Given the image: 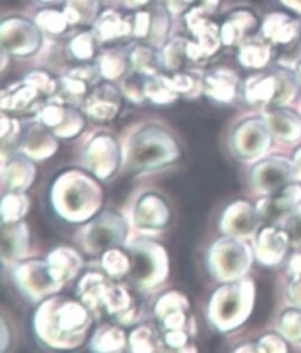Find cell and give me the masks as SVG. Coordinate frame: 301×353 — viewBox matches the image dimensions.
Masks as SVG:
<instances>
[{
	"label": "cell",
	"instance_id": "cell-1",
	"mask_svg": "<svg viewBox=\"0 0 301 353\" xmlns=\"http://www.w3.org/2000/svg\"><path fill=\"white\" fill-rule=\"evenodd\" d=\"M93 312L79 299L50 296L34 314V333L50 349H75L84 342Z\"/></svg>",
	"mask_w": 301,
	"mask_h": 353
},
{
	"label": "cell",
	"instance_id": "cell-2",
	"mask_svg": "<svg viewBox=\"0 0 301 353\" xmlns=\"http://www.w3.org/2000/svg\"><path fill=\"white\" fill-rule=\"evenodd\" d=\"M50 198L57 216L69 223H83L97 214L103 192L95 178L74 169L59 174L52 186Z\"/></svg>",
	"mask_w": 301,
	"mask_h": 353
},
{
	"label": "cell",
	"instance_id": "cell-3",
	"mask_svg": "<svg viewBox=\"0 0 301 353\" xmlns=\"http://www.w3.org/2000/svg\"><path fill=\"white\" fill-rule=\"evenodd\" d=\"M253 280L238 279L226 281L216 289L207 307V316L217 332L228 333L244 324L253 311L254 305Z\"/></svg>",
	"mask_w": 301,
	"mask_h": 353
},
{
	"label": "cell",
	"instance_id": "cell-4",
	"mask_svg": "<svg viewBox=\"0 0 301 353\" xmlns=\"http://www.w3.org/2000/svg\"><path fill=\"white\" fill-rule=\"evenodd\" d=\"M179 157V147L160 128H144L130 141L128 166L135 170H152L165 166Z\"/></svg>",
	"mask_w": 301,
	"mask_h": 353
},
{
	"label": "cell",
	"instance_id": "cell-5",
	"mask_svg": "<svg viewBox=\"0 0 301 353\" xmlns=\"http://www.w3.org/2000/svg\"><path fill=\"white\" fill-rule=\"evenodd\" d=\"M295 72L288 69L264 70L251 75L244 84V97L254 105L285 108L298 91Z\"/></svg>",
	"mask_w": 301,
	"mask_h": 353
},
{
	"label": "cell",
	"instance_id": "cell-6",
	"mask_svg": "<svg viewBox=\"0 0 301 353\" xmlns=\"http://www.w3.org/2000/svg\"><path fill=\"white\" fill-rule=\"evenodd\" d=\"M130 280L140 290H150L164 283L169 273L166 250L150 239H135L130 243Z\"/></svg>",
	"mask_w": 301,
	"mask_h": 353
},
{
	"label": "cell",
	"instance_id": "cell-7",
	"mask_svg": "<svg viewBox=\"0 0 301 353\" xmlns=\"http://www.w3.org/2000/svg\"><path fill=\"white\" fill-rule=\"evenodd\" d=\"M253 263V251L241 238L229 236L217 239L207 254L211 274L222 283L242 279Z\"/></svg>",
	"mask_w": 301,
	"mask_h": 353
},
{
	"label": "cell",
	"instance_id": "cell-8",
	"mask_svg": "<svg viewBox=\"0 0 301 353\" xmlns=\"http://www.w3.org/2000/svg\"><path fill=\"white\" fill-rule=\"evenodd\" d=\"M126 232H128V226L125 219L117 211L106 210L83 229L81 243L90 255L103 254L113 246L124 243Z\"/></svg>",
	"mask_w": 301,
	"mask_h": 353
},
{
	"label": "cell",
	"instance_id": "cell-9",
	"mask_svg": "<svg viewBox=\"0 0 301 353\" xmlns=\"http://www.w3.org/2000/svg\"><path fill=\"white\" fill-rule=\"evenodd\" d=\"M14 279L22 295L31 302L48 299L64 288L62 281L53 276L48 260L18 263L14 270Z\"/></svg>",
	"mask_w": 301,
	"mask_h": 353
},
{
	"label": "cell",
	"instance_id": "cell-10",
	"mask_svg": "<svg viewBox=\"0 0 301 353\" xmlns=\"http://www.w3.org/2000/svg\"><path fill=\"white\" fill-rule=\"evenodd\" d=\"M272 137L273 134L264 117H250L235 128L231 137V147L238 159L253 161L269 150Z\"/></svg>",
	"mask_w": 301,
	"mask_h": 353
},
{
	"label": "cell",
	"instance_id": "cell-11",
	"mask_svg": "<svg viewBox=\"0 0 301 353\" xmlns=\"http://www.w3.org/2000/svg\"><path fill=\"white\" fill-rule=\"evenodd\" d=\"M2 49L15 56H28L37 52L41 43V35L32 22L14 17L5 19L0 27Z\"/></svg>",
	"mask_w": 301,
	"mask_h": 353
},
{
	"label": "cell",
	"instance_id": "cell-12",
	"mask_svg": "<svg viewBox=\"0 0 301 353\" xmlns=\"http://www.w3.org/2000/svg\"><path fill=\"white\" fill-rule=\"evenodd\" d=\"M86 168L99 179H109L117 172L121 161V152L117 139L110 135H97L84 150Z\"/></svg>",
	"mask_w": 301,
	"mask_h": 353
},
{
	"label": "cell",
	"instance_id": "cell-13",
	"mask_svg": "<svg viewBox=\"0 0 301 353\" xmlns=\"http://www.w3.org/2000/svg\"><path fill=\"white\" fill-rule=\"evenodd\" d=\"M293 179V161H289L288 159L281 156H273L258 163L251 172L253 186L264 195H271L281 191Z\"/></svg>",
	"mask_w": 301,
	"mask_h": 353
},
{
	"label": "cell",
	"instance_id": "cell-14",
	"mask_svg": "<svg viewBox=\"0 0 301 353\" xmlns=\"http://www.w3.org/2000/svg\"><path fill=\"white\" fill-rule=\"evenodd\" d=\"M37 121L62 139L77 137L84 128V117L74 108H69L65 103L52 100L50 104L40 108L37 113Z\"/></svg>",
	"mask_w": 301,
	"mask_h": 353
},
{
	"label": "cell",
	"instance_id": "cell-15",
	"mask_svg": "<svg viewBox=\"0 0 301 353\" xmlns=\"http://www.w3.org/2000/svg\"><path fill=\"white\" fill-rule=\"evenodd\" d=\"M187 26L194 35V41H188L187 53L191 61H202L216 53L221 44V30L215 22L206 19L203 14L193 10L187 17Z\"/></svg>",
	"mask_w": 301,
	"mask_h": 353
},
{
	"label": "cell",
	"instance_id": "cell-16",
	"mask_svg": "<svg viewBox=\"0 0 301 353\" xmlns=\"http://www.w3.org/2000/svg\"><path fill=\"white\" fill-rule=\"evenodd\" d=\"M260 221L262 217L258 208L244 199H240L224 211L219 228L222 233L229 236L246 238L258 230Z\"/></svg>",
	"mask_w": 301,
	"mask_h": 353
},
{
	"label": "cell",
	"instance_id": "cell-17",
	"mask_svg": "<svg viewBox=\"0 0 301 353\" xmlns=\"http://www.w3.org/2000/svg\"><path fill=\"white\" fill-rule=\"evenodd\" d=\"M190 301L181 292H168L155 305V315L164 332L188 328Z\"/></svg>",
	"mask_w": 301,
	"mask_h": 353
},
{
	"label": "cell",
	"instance_id": "cell-18",
	"mask_svg": "<svg viewBox=\"0 0 301 353\" xmlns=\"http://www.w3.org/2000/svg\"><path fill=\"white\" fill-rule=\"evenodd\" d=\"M84 112L88 117L96 122H110L113 121L121 109V96L118 90L105 84L97 85L83 103Z\"/></svg>",
	"mask_w": 301,
	"mask_h": 353
},
{
	"label": "cell",
	"instance_id": "cell-19",
	"mask_svg": "<svg viewBox=\"0 0 301 353\" xmlns=\"http://www.w3.org/2000/svg\"><path fill=\"white\" fill-rule=\"evenodd\" d=\"M36 164L22 152L9 160L5 154L2 156V186L5 191L26 192L36 179Z\"/></svg>",
	"mask_w": 301,
	"mask_h": 353
},
{
	"label": "cell",
	"instance_id": "cell-20",
	"mask_svg": "<svg viewBox=\"0 0 301 353\" xmlns=\"http://www.w3.org/2000/svg\"><path fill=\"white\" fill-rule=\"evenodd\" d=\"M57 148H59L57 137L39 121L27 129L19 143V151L31 160L49 159Z\"/></svg>",
	"mask_w": 301,
	"mask_h": 353
},
{
	"label": "cell",
	"instance_id": "cell-21",
	"mask_svg": "<svg viewBox=\"0 0 301 353\" xmlns=\"http://www.w3.org/2000/svg\"><path fill=\"white\" fill-rule=\"evenodd\" d=\"M301 203V186L287 185L281 191L262 198L256 204V208L262 220L266 221H281L284 216L295 208Z\"/></svg>",
	"mask_w": 301,
	"mask_h": 353
},
{
	"label": "cell",
	"instance_id": "cell-22",
	"mask_svg": "<svg viewBox=\"0 0 301 353\" xmlns=\"http://www.w3.org/2000/svg\"><path fill=\"white\" fill-rule=\"evenodd\" d=\"M171 211L159 195L148 194L140 198L134 208V223L142 230H159L168 225Z\"/></svg>",
	"mask_w": 301,
	"mask_h": 353
},
{
	"label": "cell",
	"instance_id": "cell-23",
	"mask_svg": "<svg viewBox=\"0 0 301 353\" xmlns=\"http://www.w3.org/2000/svg\"><path fill=\"white\" fill-rule=\"evenodd\" d=\"M288 245L289 241L282 228H264L258 233L254 252L260 264L271 267L281 263Z\"/></svg>",
	"mask_w": 301,
	"mask_h": 353
},
{
	"label": "cell",
	"instance_id": "cell-24",
	"mask_svg": "<svg viewBox=\"0 0 301 353\" xmlns=\"http://www.w3.org/2000/svg\"><path fill=\"white\" fill-rule=\"evenodd\" d=\"M30 246V232L24 221L2 223V258L5 264H15L24 256Z\"/></svg>",
	"mask_w": 301,
	"mask_h": 353
},
{
	"label": "cell",
	"instance_id": "cell-25",
	"mask_svg": "<svg viewBox=\"0 0 301 353\" xmlns=\"http://www.w3.org/2000/svg\"><path fill=\"white\" fill-rule=\"evenodd\" d=\"M109 283L110 280L97 272H88L79 280L77 288L78 299L86 305L93 315H100L101 311H105L103 301H105Z\"/></svg>",
	"mask_w": 301,
	"mask_h": 353
},
{
	"label": "cell",
	"instance_id": "cell-26",
	"mask_svg": "<svg viewBox=\"0 0 301 353\" xmlns=\"http://www.w3.org/2000/svg\"><path fill=\"white\" fill-rule=\"evenodd\" d=\"M206 96L217 103H231L237 97L238 77L229 69H215L203 81Z\"/></svg>",
	"mask_w": 301,
	"mask_h": 353
},
{
	"label": "cell",
	"instance_id": "cell-27",
	"mask_svg": "<svg viewBox=\"0 0 301 353\" xmlns=\"http://www.w3.org/2000/svg\"><path fill=\"white\" fill-rule=\"evenodd\" d=\"M272 134L284 143H298L301 139V117L285 108H271L264 114Z\"/></svg>",
	"mask_w": 301,
	"mask_h": 353
},
{
	"label": "cell",
	"instance_id": "cell-28",
	"mask_svg": "<svg viewBox=\"0 0 301 353\" xmlns=\"http://www.w3.org/2000/svg\"><path fill=\"white\" fill-rule=\"evenodd\" d=\"M48 263L53 276L62 281L64 285L66 281L75 279L84 267L81 255L75 250L68 248V246H59V248L53 250L48 256Z\"/></svg>",
	"mask_w": 301,
	"mask_h": 353
},
{
	"label": "cell",
	"instance_id": "cell-29",
	"mask_svg": "<svg viewBox=\"0 0 301 353\" xmlns=\"http://www.w3.org/2000/svg\"><path fill=\"white\" fill-rule=\"evenodd\" d=\"M258 18L249 10H237L231 14L221 28V39L226 46H234L244 41L251 31L258 27Z\"/></svg>",
	"mask_w": 301,
	"mask_h": 353
},
{
	"label": "cell",
	"instance_id": "cell-30",
	"mask_svg": "<svg viewBox=\"0 0 301 353\" xmlns=\"http://www.w3.org/2000/svg\"><path fill=\"white\" fill-rule=\"evenodd\" d=\"M134 17L122 18L115 10H108L100 15L95 23V34L99 41H112L126 35H133Z\"/></svg>",
	"mask_w": 301,
	"mask_h": 353
},
{
	"label": "cell",
	"instance_id": "cell-31",
	"mask_svg": "<svg viewBox=\"0 0 301 353\" xmlns=\"http://www.w3.org/2000/svg\"><path fill=\"white\" fill-rule=\"evenodd\" d=\"M40 96L37 88L24 79L21 82H14L2 91L0 104L5 112H24L30 109Z\"/></svg>",
	"mask_w": 301,
	"mask_h": 353
},
{
	"label": "cell",
	"instance_id": "cell-32",
	"mask_svg": "<svg viewBox=\"0 0 301 353\" xmlns=\"http://www.w3.org/2000/svg\"><path fill=\"white\" fill-rule=\"evenodd\" d=\"M263 37L272 43L288 44L293 43L300 34L297 21L284 14H272L266 18L262 27Z\"/></svg>",
	"mask_w": 301,
	"mask_h": 353
},
{
	"label": "cell",
	"instance_id": "cell-33",
	"mask_svg": "<svg viewBox=\"0 0 301 353\" xmlns=\"http://www.w3.org/2000/svg\"><path fill=\"white\" fill-rule=\"evenodd\" d=\"M125 347H128V337L121 327L112 324L97 328L90 343V349L96 352H121Z\"/></svg>",
	"mask_w": 301,
	"mask_h": 353
},
{
	"label": "cell",
	"instance_id": "cell-34",
	"mask_svg": "<svg viewBox=\"0 0 301 353\" xmlns=\"http://www.w3.org/2000/svg\"><path fill=\"white\" fill-rule=\"evenodd\" d=\"M130 62L133 70L148 78L157 77L160 69L165 68L164 59L150 46H137L130 54Z\"/></svg>",
	"mask_w": 301,
	"mask_h": 353
},
{
	"label": "cell",
	"instance_id": "cell-35",
	"mask_svg": "<svg viewBox=\"0 0 301 353\" xmlns=\"http://www.w3.org/2000/svg\"><path fill=\"white\" fill-rule=\"evenodd\" d=\"M271 59V46L264 40L249 39L240 47L238 61L249 69H260L268 65Z\"/></svg>",
	"mask_w": 301,
	"mask_h": 353
},
{
	"label": "cell",
	"instance_id": "cell-36",
	"mask_svg": "<svg viewBox=\"0 0 301 353\" xmlns=\"http://www.w3.org/2000/svg\"><path fill=\"white\" fill-rule=\"evenodd\" d=\"M30 208V198L26 192L10 191L3 194L2 204H0V216L2 223H15L24 219Z\"/></svg>",
	"mask_w": 301,
	"mask_h": 353
},
{
	"label": "cell",
	"instance_id": "cell-37",
	"mask_svg": "<svg viewBox=\"0 0 301 353\" xmlns=\"http://www.w3.org/2000/svg\"><path fill=\"white\" fill-rule=\"evenodd\" d=\"M179 97V94L173 90L166 77L157 75V77H150L146 82V99L153 101L155 104H171Z\"/></svg>",
	"mask_w": 301,
	"mask_h": 353
},
{
	"label": "cell",
	"instance_id": "cell-38",
	"mask_svg": "<svg viewBox=\"0 0 301 353\" xmlns=\"http://www.w3.org/2000/svg\"><path fill=\"white\" fill-rule=\"evenodd\" d=\"M101 267L112 279H122L130 273L131 258L121 250L110 248L101 254Z\"/></svg>",
	"mask_w": 301,
	"mask_h": 353
},
{
	"label": "cell",
	"instance_id": "cell-39",
	"mask_svg": "<svg viewBox=\"0 0 301 353\" xmlns=\"http://www.w3.org/2000/svg\"><path fill=\"white\" fill-rule=\"evenodd\" d=\"M64 14L71 26L90 23L97 14L96 0H68Z\"/></svg>",
	"mask_w": 301,
	"mask_h": 353
},
{
	"label": "cell",
	"instance_id": "cell-40",
	"mask_svg": "<svg viewBox=\"0 0 301 353\" xmlns=\"http://www.w3.org/2000/svg\"><path fill=\"white\" fill-rule=\"evenodd\" d=\"M280 333L289 343L301 345V308L287 310L282 312L280 321H278Z\"/></svg>",
	"mask_w": 301,
	"mask_h": 353
},
{
	"label": "cell",
	"instance_id": "cell-41",
	"mask_svg": "<svg viewBox=\"0 0 301 353\" xmlns=\"http://www.w3.org/2000/svg\"><path fill=\"white\" fill-rule=\"evenodd\" d=\"M128 349L131 352H156L159 346L153 328H150L148 325L134 328L128 337Z\"/></svg>",
	"mask_w": 301,
	"mask_h": 353
},
{
	"label": "cell",
	"instance_id": "cell-42",
	"mask_svg": "<svg viewBox=\"0 0 301 353\" xmlns=\"http://www.w3.org/2000/svg\"><path fill=\"white\" fill-rule=\"evenodd\" d=\"M187 47L188 41L182 37H177L169 41L164 49V53H162L165 68L169 70H178L184 63V59L188 57Z\"/></svg>",
	"mask_w": 301,
	"mask_h": 353
},
{
	"label": "cell",
	"instance_id": "cell-43",
	"mask_svg": "<svg viewBox=\"0 0 301 353\" xmlns=\"http://www.w3.org/2000/svg\"><path fill=\"white\" fill-rule=\"evenodd\" d=\"M99 39L93 32H81L69 43V53L78 61H90L96 53V44Z\"/></svg>",
	"mask_w": 301,
	"mask_h": 353
},
{
	"label": "cell",
	"instance_id": "cell-44",
	"mask_svg": "<svg viewBox=\"0 0 301 353\" xmlns=\"http://www.w3.org/2000/svg\"><path fill=\"white\" fill-rule=\"evenodd\" d=\"M99 72L103 78L106 79H117L121 77L125 69H126V62L121 53L118 52H108L103 56H100L99 62H97Z\"/></svg>",
	"mask_w": 301,
	"mask_h": 353
},
{
	"label": "cell",
	"instance_id": "cell-45",
	"mask_svg": "<svg viewBox=\"0 0 301 353\" xmlns=\"http://www.w3.org/2000/svg\"><path fill=\"white\" fill-rule=\"evenodd\" d=\"M280 226L287 233L289 245L297 250H301V204H298L281 219Z\"/></svg>",
	"mask_w": 301,
	"mask_h": 353
},
{
	"label": "cell",
	"instance_id": "cell-46",
	"mask_svg": "<svg viewBox=\"0 0 301 353\" xmlns=\"http://www.w3.org/2000/svg\"><path fill=\"white\" fill-rule=\"evenodd\" d=\"M169 85L175 90L179 96H184L187 99H194L199 96L203 90V84L187 74H175L172 77H166Z\"/></svg>",
	"mask_w": 301,
	"mask_h": 353
},
{
	"label": "cell",
	"instance_id": "cell-47",
	"mask_svg": "<svg viewBox=\"0 0 301 353\" xmlns=\"http://www.w3.org/2000/svg\"><path fill=\"white\" fill-rule=\"evenodd\" d=\"M147 78L148 77L133 70V74L130 77H126L122 84V91L125 94V97L130 99L134 103H143L146 100Z\"/></svg>",
	"mask_w": 301,
	"mask_h": 353
},
{
	"label": "cell",
	"instance_id": "cell-48",
	"mask_svg": "<svg viewBox=\"0 0 301 353\" xmlns=\"http://www.w3.org/2000/svg\"><path fill=\"white\" fill-rule=\"evenodd\" d=\"M68 19L64 12L43 10L37 17V26L50 34H61L66 30Z\"/></svg>",
	"mask_w": 301,
	"mask_h": 353
},
{
	"label": "cell",
	"instance_id": "cell-49",
	"mask_svg": "<svg viewBox=\"0 0 301 353\" xmlns=\"http://www.w3.org/2000/svg\"><path fill=\"white\" fill-rule=\"evenodd\" d=\"M21 135V128L19 122L14 117H8L6 114H2V119H0V138H2L3 147L8 144L17 143Z\"/></svg>",
	"mask_w": 301,
	"mask_h": 353
},
{
	"label": "cell",
	"instance_id": "cell-50",
	"mask_svg": "<svg viewBox=\"0 0 301 353\" xmlns=\"http://www.w3.org/2000/svg\"><path fill=\"white\" fill-rule=\"evenodd\" d=\"M26 81L34 88H37L40 94H46V96H52L57 90V82H55L46 72H40V70L27 75Z\"/></svg>",
	"mask_w": 301,
	"mask_h": 353
},
{
	"label": "cell",
	"instance_id": "cell-51",
	"mask_svg": "<svg viewBox=\"0 0 301 353\" xmlns=\"http://www.w3.org/2000/svg\"><path fill=\"white\" fill-rule=\"evenodd\" d=\"M258 352H288V346L282 336L264 334L259 340Z\"/></svg>",
	"mask_w": 301,
	"mask_h": 353
},
{
	"label": "cell",
	"instance_id": "cell-52",
	"mask_svg": "<svg viewBox=\"0 0 301 353\" xmlns=\"http://www.w3.org/2000/svg\"><path fill=\"white\" fill-rule=\"evenodd\" d=\"M164 342L168 347L184 350L185 346L188 345V333L185 330H169L165 332Z\"/></svg>",
	"mask_w": 301,
	"mask_h": 353
},
{
	"label": "cell",
	"instance_id": "cell-53",
	"mask_svg": "<svg viewBox=\"0 0 301 353\" xmlns=\"http://www.w3.org/2000/svg\"><path fill=\"white\" fill-rule=\"evenodd\" d=\"M287 296L294 307L301 308V279H293L287 288Z\"/></svg>",
	"mask_w": 301,
	"mask_h": 353
},
{
	"label": "cell",
	"instance_id": "cell-54",
	"mask_svg": "<svg viewBox=\"0 0 301 353\" xmlns=\"http://www.w3.org/2000/svg\"><path fill=\"white\" fill-rule=\"evenodd\" d=\"M288 273L293 279H301V251L293 254L289 258Z\"/></svg>",
	"mask_w": 301,
	"mask_h": 353
},
{
	"label": "cell",
	"instance_id": "cell-55",
	"mask_svg": "<svg viewBox=\"0 0 301 353\" xmlns=\"http://www.w3.org/2000/svg\"><path fill=\"white\" fill-rule=\"evenodd\" d=\"M190 5H197L194 10L200 12V14H209L216 6H217V0H188Z\"/></svg>",
	"mask_w": 301,
	"mask_h": 353
},
{
	"label": "cell",
	"instance_id": "cell-56",
	"mask_svg": "<svg viewBox=\"0 0 301 353\" xmlns=\"http://www.w3.org/2000/svg\"><path fill=\"white\" fill-rule=\"evenodd\" d=\"M166 2H168V8L172 12H177V14H179V12L185 10L190 6L188 0H166Z\"/></svg>",
	"mask_w": 301,
	"mask_h": 353
},
{
	"label": "cell",
	"instance_id": "cell-57",
	"mask_svg": "<svg viewBox=\"0 0 301 353\" xmlns=\"http://www.w3.org/2000/svg\"><path fill=\"white\" fill-rule=\"evenodd\" d=\"M293 166H294V179L301 181V148L295 152Z\"/></svg>",
	"mask_w": 301,
	"mask_h": 353
},
{
	"label": "cell",
	"instance_id": "cell-58",
	"mask_svg": "<svg viewBox=\"0 0 301 353\" xmlns=\"http://www.w3.org/2000/svg\"><path fill=\"white\" fill-rule=\"evenodd\" d=\"M8 324L5 321V319H2V343H0V349L3 352L8 349V343H9V333H8Z\"/></svg>",
	"mask_w": 301,
	"mask_h": 353
},
{
	"label": "cell",
	"instance_id": "cell-59",
	"mask_svg": "<svg viewBox=\"0 0 301 353\" xmlns=\"http://www.w3.org/2000/svg\"><path fill=\"white\" fill-rule=\"evenodd\" d=\"M282 2L288 8H291L293 10H295L297 14H301V0H282Z\"/></svg>",
	"mask_w": 301,
	"mask_h": 353
},
{
	"label": "cell",
	"instance_id": "cell-60",
	"mask_svg": "<svg viewBox=\"0 0 301 353\" xmlns=\"http://www.w3.org/2000/svg\"><path fill=\"white\" fill-rule=\"evenodd\" d=\"M147 2L148 0H125V3L130 8H140V6H144Z\"/></svg>",
	"mask_w": 301,
	"mask_h": 353
},
{
	"label": "cell",
	"instance_id": "cell-61",
	"mask_svg": "<svg viewBox=\"0 0 301 353\" xmlns=\"http://www.w3.org/2000/svg\"><path fill=\"white\" fill-rule=\"evenodd\" d=\"M295 77H297V81H298V84L301 85V62L297 65V68H295Z\"/></svg>",
	"mask_w": 301,
	"mask_h": 353
},
{
	"label": "cell",
	"instance_id": "cell-62",
	"mask_svg": "<svg viewBox=\"0 0 301 353\" xmlns=\"http://www.w3.org/2000/svg\"><path fill=\"white\" fill-rule=\"evenodd\" d=\"M44 2H50V0H44Z\"/></svg>",
	"mask_w": 301,
	"mask_h": 353
}]
</instances>
